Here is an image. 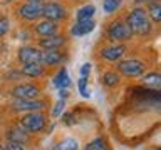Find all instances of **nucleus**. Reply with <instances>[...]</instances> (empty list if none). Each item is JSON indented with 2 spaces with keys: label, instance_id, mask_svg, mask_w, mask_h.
<instances>
[{
  "label": "nucleus",
  "instance_id": "1",
  "mask_svg": "<svg viewBox=\"0 0 161 150\" xmlns=\"http://www.w3.org/2000/svg\"><path fill=\"white\" fill-rule=\"evenodd\" d=\"M126 23L129 25L131 32L136 35H141V37H144V35H148L151 32V20L148 17V13H146V10L141 7H136L128 13Z\"/></svg>",
  "mask_w": 161,
  "mask_h": 150
},
{
  "label": "nucleus",
  "instance_id": "2",
  "mask_svg": "<svg viewBox=\"0 0 161 150\" xmlns=\"http://www.w3.org/2000/svg\"><path fill=\"white\" fill-rule=\"evenodd\" d=\"M47 125V118L39 112H27L20 120V127L25 130L27 133H35V132H42Z\"/></svg>",
  "mask_w": 161,
  "mask_h": 150
},
{
  "label": "nucleus",
  "instance_id": "3",
  "mask_svg": "<svg viewBox=\"0 0 161 150\" xmlns=\"http://www.w3.org/2000/svg\"><path fill=\"white\" fill-rule=\"evenodd\" d=\"M108 37L116 43L126 42L133 37V32H131L129 25L124 22V20H116L108 27Z\"/></svg>",
  "mask_w": 161,
  "mask_h": 150
},
{
  "label": "nucleus",
  "instance_id": "4",
  "mask_svg": "<svg viewBox=\"0 0 161 150\" xmlns=\"http://www.w3.org/2000/svg\"><path fill=\"white\" fill-rule=\"evenodd\" d=\"M118 70L126 77H139V75L144 73L146 65L139 60L129 58V60H118Z\"/></svg>",
  "mask_w": 161,
  "mask_h": 150
},
{
  "label": "nucleus",
  "instance_id": "5",
  "mask_svg": "<svg viewBox=\"0 0 161 150\" xmlns=\"http://www.w3.org/2000/svg\"><path fill=\"white\" fill-rule=\"evenodd\" d=\"M42 7H44L42 2H29L27 0L25 3L20 5L19 15L24 20H37L39 17H42Z\"/></svg>",
  "mask_w": 161,
  "mask_h": 150
},
{
  "label": "nucleus",
  "instance_id": "6",
  "mask_svg": "<svg viewBox=\"0 0 161 150\" xmlns=\"http://www.w3.org/2000/svg\"><path fill=\"white\" fill-rule=\"evenodd\" d=\"M12 95L20 100H32L40 95V88L34 83H20L12 88Z\"/></svg>",
  "mask_w": 161,
  "mask_h": 150
},
{
  "label": "nucleus",
  "instance_id": "7",
  "mask_svg": "<svg viewBox=\"0 0 161 150\" xmlns=\"http://www.w3.org/2000/svg\"><path fill=\"white\" fill-rule=\"evenodd\" d=\"M65 10L60 3L57 2H49L42 7V17L45 20H52V22H59V20L65 18Z\"/></svg>",
  "mask_w": 161,
  "mask_h": 150
},
{
  "label": "nucleus",
  "instance_id": "8",
  "mask_svg": "<svg viewBox=\"0 0 161 150\" xmlns=\"http://www.w3.org/2000/svg\"><path fill=\"white\" fill-rule=\"evenodd\" d=\"M19 60L22 63H40V60H42V50H39L35 47H20Z\"/></svg>",
  "mask_w": 161,
  "mask_h": 150
},
{
  "label": "nucleus",
  "instance_id": "9",
  "mask_svg": "<svg viewBox=\"0 0 161 150\" xmlns=\"http://www.w3.org/2000/svg\"><path fill=\"white\" fill-rule=\"evenodd\" d=\"M45 107V103L44 102H40V100H14V103H12V108L14 110H17V112H39V110H42Z\"/></svg>",
  "mask_w": 161,
  "mask_h": 150
},
{
  "label": "nucleus",
  "instance_id": "10",
  "mask_svg": "<svg viewBox=\"0 0 161 150\" xmlns=\"http://www.w3.org/2000/svg\"><path fill=\"white\" fill-rule=\"evenodd\" d=\"M126 52L124 45H111V47H106L101 50V57H103L104 60H108V62H118V60L123 58V55Z\"/></svg>",
  "mask_w": 161,
  "mask_h": 150
},
{
  "label": "nucleus",
  "instance_id": "11",
  "mask_svg": "<svg viewBox=\"0 0 161 150\" xmlns=\"http://www.w3.org/2000/svg\"><path fill=\"white\" fill-rule=\"evenodd\" d=\"M57 22H52V20H42L35 25V32H37L40 37H52V35H57Z\"/></svg>",
  "mask_w": 161,
  "mask_h": 150
},
{
  "label": "nucleus",
  "instance_id": "12",
  "mask_svg": "<svg viewBox=\"0 0 161 150\" xmlns=\"http://www.w3.org/2000/svg\"><path fill=\"white\" fill-rule=\"evenodd\" d=\"M65 43V38L60 35H52V37H44L39 40V47L42 50H59Z\"/></svg>",
  "mask_w": 161,
  "mask_h": 150
},
{
  "label": "nucleus",
  "instance_id": "13",
  "mask_svg": "<svg viewBox=\"0 0 161 150\" xmlns=\"http://www.w3.org/2000/svg\"><path fill=\"white\" fill-rule=\"evenodd\" d=\"M64 58H65V55L62 52H59V50H44L40 63L42 65H59L64 62Z\"/></svg>",
  "mask_w": 161,
  "mask_h": 150
},
{
  "label": "nucleus",
  "instance_id": "14",
  "mask_svg": "<svg viewBox=\"0 0 161 150\" xmlns=\"http://www.w3.org/2000/svg\"><path fill=\"white\" fill-rule=\"evenodd\" d=\"M94 27H96L94 20H80V22H77L72 28H70V33H72L74 37H82V35L92 32Z\"/></svg>",
  "mask_w": 161,
  "mask_h": 150
},
{
  "label": "nucleus",
  "instance_id": "15",
  "mask_svg": "<svg viewBox=\"0 0 161 150\" xmlns=\"http://www.w3.org/2000/svg\"><path fill=\"white\" fill-rule=\"evenodd\" d=\"M146 13H148L149 20H153L154 23H159L161 22V2L159 0H151V2H148Z\"/></svg>",
  "mask_w": 161,
  "mask_h": 150
},
{
  "label": "nucleus",
  "instance_id": "16",
  "mask_svg": "<svg viewBox=\"0 0 161 150\" xmlns=\"http://www.w3.org/2000/svg\"><path fill=\"white\" fill-rule=\"evenodd\" d=\"M44 73V67L42 63H22V75H27V77H40Z\"/></svg>",
  "mask_w": 161,
  "mask_h": 150
},
{
  "label": "nucleus",
  "instance_id": "17",
  "mask_svg": "<svg viewBox=\"0 0 161 150\" xmlns=\"http://www.w3.org/2000/svg\"><path fill=\"white\" fill-rule=\"evenodd\" d=\"M52 83H54L55 88H69L70 77H69V73H67V68H60V72L54 77Z\"/></svg>",
  "mask_w": 161,
  "mask_h": 150
},
{
  "label": "nucleus",
  "instance_id": "18",
  "mask_svg": "<svg viewBox=\"0 0 161 150\" xmlns=\"http://www.w3.org/2000/svg\"><path fill=\"white\" fill-rule=\"evenodd\" d=\"M94 13H96V7H94V5H84V7H80L77 10L75 17H77V22H80V20H92Z\"/></svg>",
  "mask_w": 161,
  "mask_h": 150
},
{
  "label": "nucleus",
  "instance_id": "19",
  "mask_svg": "<svg viewBox=\"0 0 161 150\" xmlns=\"http://www.w3.org/2000/svg\"><path fill=\"white\" fill-rule=\"evenodd\" d=\"M143 83L148 85V87H153V88H159L161 87V75L158 72H149L148 75L143 77Z\"/></svg>",
  "mask_w": 161,
  "mask_h": 150
},
{
  "label": "nucleus",
  "instance_id": "20",
  "mask_svg": "<svg viewBox=\"0 0 161 150\" xmlns=\"http://www.w3.org/2000/svg\"><path fill=\"white\" fill-rule=\"evenodd\" d=\"M77 148H79L77 140H74V138L67 137V138H64L62 142L55 143L52 150H77Z\"/></svg>",
  "mask_w": 161,
  "mask_h": 150
},
{
  "label": "nucleus",
  "instance_id": "21",
  "mask_svg": "<svg viewBox=\"0 0 161 150\" xmlns=\"http://www.w3.org/2000/svg\"><path fill=\"white\" fill-rule=\"evenodd\" d=\"M119 80H121V77L116 72H106L103 75V83L106 87H116L119 83Z\"/></svg>",
  "mask_w": 161,
  "mask_h": 150
},
{
  "label": "nucleus",
  "instance_id": "22",
  "mask_svg": "<svg viewBox=\"0 0 161 150\" xmlns=\"http://www.w3.org/2000/svg\"><path fill=\"white\" fill-rule=\"evenodd\" d=\"M8 140H15V142L25 143V140H27V132L22 130V127H20V128H14V130H10Z\"/></svg>",
  "mask_w": 161,
  "mask_h": 150
},
{
  "label": "nucleus",
  "instance_id": "23",
  "mask_svg": "<svg viewBox=\"0 0 161 150\" xmlns=\"http://www.w3.org/2000/svg\"><path fill=\"white\" fill-rule=\"evenodd\" d=\"M86 150H108V143H106V140L103 137H97V138H94L92 142L87 143Z\"/></svg>",
  "mask_w": 161,
  "mask_h": 150
},
{
  "label": "nucleus",
  "instance_id": "24",
  "mask_svg": "<svg viewBox=\"0 0 161 150\" xmlns=\"http://www.w3.org/2000/svg\"><path fill=\"white\" fill-rule=\"evenodd\" d=\"M121 3H123V0H104L103 8L106 13H114L121 7Z\"/></svg>",
  "mask_w": 161,
  "mask_h": 150
},
{
  "label": "nucleus",
  "instance_id": "25",
  "mask_svg": "<svg viewBox=\"0 0 161 150\" xmlns=\"http://www.w3.org/2000/svg\"><path fill=\"white\" fill-rule=\"evenodd\" d=\"M77 87H79V92L80 95H82L84 98H89V88H87V78H84V77H79V83H77Z\"/></svg>",
  "mask_w": 161,
  "mask_h": 150
},
{
  "label": "nucleus",
  "instance_id": "26",
  "mask_svg": "<svg viewBox=\"0 0 161 150\" xmlns=\"http://www.w3.org/2000/svg\"><path fill=\"white\" fill-rule=\"evenodd\" d=\"M10 30V22L7 17H0V37H3Z\"/></svg>",
  "mask_w": 161,
  "mask_h": 150
},
{
  "label": "nucleus",
  "instance_id": "27",
  "mask_svg": "<svg viewBox=\"0 0 161 150\" xmlns=\"http://www.w3.org/2000/svg\"><path fill=\"white\" fill-rule=\"evenodd\" d=\"M5 150H25L22 142H15V140H8L5 145Z\"/></svg>",
  "mask_w": 161,
  "mask_h": 150
},
{
  "label": "nucleus",
  "instance_id": "28",
  "mask_svg": "<svg viewBox=\"0 0 161 150\" xmlns=\"http://www.w3.org/2000/svg\"><path fill=\"white\" fill-rule=\"evenodd\" d=\"M64 103H65V102H64L62 98H60L59 102L54 105V108H52V115H54V117H59V115L62 113V110H64Z\"/></svg>",
  "mask_w": 161,
  "mask_h": 150
},
{
  "label": "nucleus",
  "instance_id": "29",
  "mask_svg": "<svg viewBox=\"0 0 161 150\" xmlns=\"http://www.w3.org/2000/svg\"><path fill=\"white\" fill-rule=\"evenodd\" d=\"M89 72H91V63H84L82 67H80V70H79V75H80V77H84V78H87Z\"/></svg>",
  "mask_w": 161,
  "mask_h": 150
},
{
  "label": "nucleus",
  "instance_id": "30",
  "mask_svg": "<svg viewBox=\"0 0 161 150\" xmlns=\"http://www.w3.org/2000/svg\"><path fill=\"white\" fill-rule=\"evenodd\" d=\"M64 123H65V125H74V123H75V122H74V117H72L70 113H65V115H64Z\"/></svg>",
  "mask_w": 161,
  "mask_h": 150
},
{
  "label": "nucleus",
  "instance_id": "31",
  "mask_svg": "<svg viewBox=\"0 0 161 150\" xmlns=\"http://www.w3.org/2000/svg\"><path fill=\"white\" fill-rule=\"evenodd\" d=\"M59 97L62 100L69 98V88H59Z\"/></svg>",
  "mask_w": 161,
  "mask_h": 150
},
{
  "label": "nucleus",
  "instance_id": "32",
  "mask_svg": "<svg viewBox=\"0 0 161 150\" xmlns=\"http://www.w3.org/2000/svg\"><path fill=\"white\" fill-rule=\"evenodd\" d=\"M136 3H146V2H151V0H134Z\"/></svg>",
  "mask_w": 161,
  "mask_h": 150
},
{
  "label": "nucleus",
  "instance_id": "33",
  "mask_svg": "<svg viewBox=\"0 0 161 150\" xmlns=\"http://www.w3.org/2000/svg\"><path fill=\"white\" fill-rule=\"evenodd\" d=\"M29 2H42V0H29Z\"/></svg>",
  "mask_w": 161,
  "mask_h": 150
},
{
  "label": "nucleus",
  "instance_id": "34",
  "mask_svg": "<svg viewBox=\"0 0 161 150\" xmlns=\"http://www.w3.org/2000/svg\"><path fill=\"white\" fill-rule=\"evenodd\" d=\"M0 150H5V147H3V145H0Z\"/></svg>",
  "mask_w": 161,
  "mask_h": 150
},
{
  "label": "nucleus",
  "instance_id": "35",
  "mask_svg": "<svg viewBox=\"0 0 161 150\" xmlns=\"http://www.w3.org/2000/svg\"><path fill=\"white\" fill-rule=\"evenodd\" d=\"M5 2H12V0H5Z\"/></svg>",
  "mask_w": 161,
  "mask_h": 150
}]
</instances>
